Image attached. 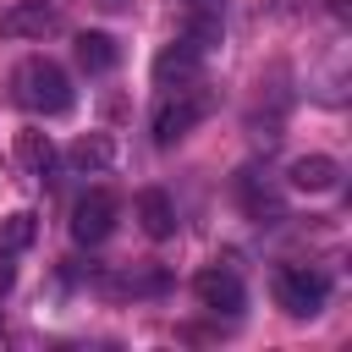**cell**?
<instances>
[{"mask_svg":"<svg viewBox=\"0 0 352 352\" xmlns=\"http://www.w3.org/2000/svg\"><path fill=\"white\" fill-rule=\"evenodd\" d=\"M138 220H143V231H148L154 242L176 236V204H170V192H165V187H143V192H138Z\"/></svg>","mask_w":352,"mask_h":352,"instance_id":"obj_11","label":"cell"},{"mask_svg":"<svg viewBox=\"0 0 352 352\" xmlns=\"http://www.w3.org/2000/svg\"><path fill=\"white\" fill-rule=\"evenodd\" d=\"M11 280H16V264H11V253H0V297L11 292Z\"/></svg>","mask_w":352,"mask_h":352,"instance_id":"obj_16","label":"cell"},{"mask_svg":"<svg viewBox=\"0 0 352 352\" xmlns=\"http://www.w3.org/2000/svg\"><path fill=\"white\" fill-rule=\"evenodd\" d=\"M204 116H209V94H204L198 82L165 88V99H160V110H154V143H160V148L182 143V138H187Z\"/></svg>","mask_w":352,"mask_h":352,"instance_id":"obj_2","label":"cell"},{"mask_svg":"<svg viewBox=\"0 0 352 352\" xmlns=\"http://www.w3.org/2000/svg\"><path fill=\"white\" fill-rule=\"evenodd\" d=\"M11 94H16V104L33 110V116H66V110H72V77H66L55 60H44V55H28V60L11 72Z\"/></svg>","mask_w":352,"mask_h":352,"instance_id":"obj_1","label":"cell"},{"mask_svg":"<svg viewBox=\"0 0 352 352\" xmlns=\"http://www.w3.org/2000/svg\"><path fill=\"white\" fill-rule=\"evenodd\" d=\"M292 187L297 192H336L341 187V160H330V154H302V160H292Z\"/></svg>","mask_w":352,"mask_h":352,"instance_id":"obj_8","label":"cell"},{"mask_svg":"<svg viewBox=\"0 0 352 352\" xmlns=\"http://www.w3.org/2000/svg\"><path fill=\"white\" fill-rule=\"evenodd\" d=\"M204 72V50L192 38H170L160 55H154V82L160 88H182V82H198Z\"/></svg>","mask_w":352,"mask_h":352,"instance_id":"obj_6","label":"cell"},{"mask_svg":"<svg viewBox=\"0 0 352 352\" xmlns=\"http://www.w3.org/2000/svg\"><path fill=\"white\" fill-rule=\"evenodd\" d=\"M187 6H192V0H187Z\"/></svg>","mask_w":352,"mask_h":352,"instance_id":"obj_18","label":"cell"},{"mask_svg":"<svg viewBox=\"0 0 352 352\" xmlns=\"http://www.w3.org/2000/svg\"><path fill=\"white\" fill-rule=\"evenodd\" d=\"M324 297H330V280H324L319 270L292 264V270H280V275H275V302H280L292 319H314V314L324 308Z\"/></svg>","mask_w":352,"mask_h":352,"instance_id":"obj_3","label":"cell"},{"mask_svg":"<svg viewBox=\"0 0 352 352\" xmlns=\"http://www.w3.org/2000/svg\"><path fill=\"white\" fill-rule=\"evenodd\" d=\"M220 33H226V16H220V6L214 0H192V16H187V28H182V38H192L204 55L220 44Z\"/></svg>","mask_w":352,"mask_h":352,"instance_id":"obj_12","label":"cell"},{"mask_svg":"<svg viewBox=\"0 0 352 352\" xmlns=\"http://www.w3.org/2000/svg\"><path fill=\"white\" fill-rule=\"evenodd\" d=\"M60 28V6L55 0H11L0 11V38H44Z\"/></svg>","mask_w":352,"mask_h":352,"instance_id":"obj_5","label":"cell"},{"mask_svg":"<svg viewBox=\"0 0 352 352\" xmlns=\"http://www.w3.org/2000/svg\"><path fill=\"white\" fill-rule=\"evenodd\" d=\"M192 292H198V302H204V308H214V314H242V302H248V292H242V280H236L231 270H220V264H209V270H198V280H192Z\"/></svg>","mask_w":352,"mask_h":352,"instance_id":"obj_7","label":"cell"},{"mask_svg":"<svg viewBox=\"0 0 352 352\" xmlns=\"http://www.w3.org/2000/svg\"><path fill=\"white\" fill-rule=\"evenodd\" d=\"M77 66H82L88 77L110 72V66H116V38H110V33H77Z\"/></svg>","mask_w":352,"mask_h":352,"instance_id":"obj_14","label":"cell"},{"mask_svg":"<svg viewBox=\"0 0 352 352\" xmlns=\"http://www.w3.org/2000/svg\"><path fill=\"white\" fill-rule=\"evenodd\" d=\"M242 209H248L253 226H280L286 220V198L270 182H258V176H242Z\"/></svg>","mask_w":352,"mask_h":352,"instance_id":"obj_10","label":"cell"},{"mask_svg":"<svg viewBox=\"0 0 352 352\" xmlns=\"http://www.w3.org/2000/svg\"><path fill=\"white\" fill-rule=\"evenodd\" d=\"M116 214H121L116 192H104V187L82 192V198H77V209H72V242H82V248H99V242L116 231Z\"/></svg>","mask_w":352,"mask_h":352,"instance_id":"obj_4","label":"cell"},{"mask_svg":"<svg viewBox=\"0 0 352 352\" xmlns=\"http://www.w3.org/2000/svg\"><path fill=\"white\" fill-rule=\"evenodd\" d=\"M33 236H38V214L33 209H16V214H6L0 220V253H22V248H33Z\"/></svg>","mask_w":352,"mask_h":352,"instance_id":"obj_15","label":"cell"},{"mask_svg":"<svg viewBox=\"0 0 352 352\" xmlns=\"http://www.w3.org/2000/svg\"><path fill=\"white\" fill-rule=\"evenodd\" d=\"M66 160H72L77 170H88V176H94V170H110V165H116V143H110L104 132H88V138H77V143H72V154H66Z\"/></svg>","mask_w":352,"mask_h":352,"instance_id":"obj_13","label":"cell"},{"mask_svg":"<svg viewBox=\"0 0 352 352\" xmlns=\"http://www.w3.org/2000/svg\"><path fill=\"white\" fill-rule=\"evenodd\" d=\"M55 143H50V132H38V126H28V132H16V165L33 176V182H50L55 176Z\"/></svg>","mask_w":352,"mask_h":352,"instance_id":"obj_9","label":"cell"},{"mask_svg":"<svg viewBox=\"0 0 352 352\" xmlns=\"http://www.w3.org/2000/svg\"><path fill=\"white\" fill-rule=\"evenodd\" d=\"M324 6H330V16H346L352 11V0H324Z\"/></svg>","mask_w":352,"mask_h":352,"instance_id":"obj_17","label":"cell"}]
</instances>
